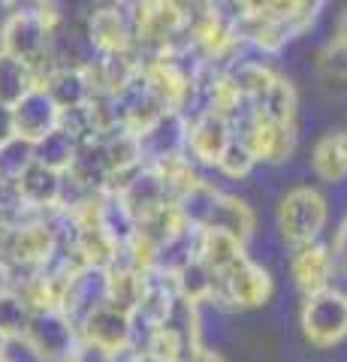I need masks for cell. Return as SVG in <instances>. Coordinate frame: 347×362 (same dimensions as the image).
I'll list each match as a JSON object with an SVG mask.
<instances>
[{
	"label": "cell",
	"mask_w": 347,
	"mask_h": 362,
	"mask_svg": "<svg viewBox=\"0 0 347 362\" xmlns=\"http://www.w3.org/2000/svg\"><path fill=\"white\" fill-rule=\"evenodd\" d=\"M335 45H341V49H347V9H341L339 13V21H335V37H332Z\"/></svg>",
	"instance_id": "836d02e7"
},
{
	"label": "cell",
	"mask_w": 347,
	"mask_h": 362,
	"mask_svg": "<svg viewBox=\"0 0 347 362\" xmlns=\"http://www.w3.org/2000/svg\"><path fill=\"white\" fill-rule=\"evenodd\" d=\"M218 281L223 284V296L236 308H260L272 299V275L248 257H242L236 266L218 275Z\"/></svg>",
	"instance_id": "52a82bcc"
},
{
	"label": "cell",
	"mask_w": 347,
	"mask_h": 362,
	"mask_svg": "<svg viewBox=\"0 0 347 362\" xmlns=\"http://www.w3.org/2000/svg\"><path fill=\"white\" fill-rule=\"evenodd\" d=\"M230 78L236 82V88L242 90V97H245V100H257L269 85H272L275 73L269 70V66H263V64L248 61V64H242L239 70H233Z\"/></svg>",
	"instance_id": "4316f807"
},
{
	"label": "cell",
	"mask_w": 347,
	"mask_h": 362,
	"mask_svg": "<svg viewBox=\"0 0 347 362\" xmlns=\"http://www.w3.org/2000/svg\"><path fill=\"white\" fill-rule=\"evenodd\" d=\"M218 190L211 187V185H206V181H194L182 197H178V211H182V218H184V223H190V226H196V230H203V226L208 223V214H211V209H215V202H218Z\"/></svg>",
	"instance_id": "603a6c76"
},
{
	"label": "cell",
	"mask_w": 347,
	"mask_h": 362,
	"mask_svg": "<svg viewBox=\"0 0 347 362\" xmlns=\"http://www.w3.org/2000/svg\"><path fill=\"white\" fill-rule=\"evenodd\" d=\"M148 350H154V354L178 362V359H182V350H184V335L178 332L172 323H160V326H154V338H151Z\"/></svg>",
	"instance_id": "f1b7e54d"
},
{
	"label": "cell",
	"mask_w": 347,
	"mask_h": 362,
	"mask_svg": "<svg viewBox=\"0 0 347 362\" xmlns=\"http://www.w3.org/2000/svg\"><path fill=\"white\" fill-rule=\"evenodd\" d=\"M257 112L266 118H272V121H281V124H293L296 118V90L290 82H284V78H272V85H269L260 97L254 100Z\"/></svg>",
	"instance_id": "7402d4cb"
},
{
	"label": "cell",
	"mask_w": 347,
	"mask_h": 362,
	"mask_svg": "<svg viewBox=\"0 0 347 362\" xmlns=\"http://www.w3.org/2000/svg\"><path fill=\"white\" fill-rule=\"evenodd\" d=\"M40 85L52 94V100L61 106V112L88 106L91 97H94L91 76H88L85 70H79V66H58V70H52Z\"/></svg>",
	"instance_id": "9a60e30c"
},
{
	"label": "cell",
	"mask_w": 347,
	"mask_h": 362,
	"mask_svg": "<svg viewBox=\"0 0 347 362\" xmlns=\"http://www.w3.org/2000/svg\"><path fill=\"white\" fill-rule=\"evenodd\" d=\"M133 28L118 6H100L88 16V40L103 54H124L130 49Z\"/></svg>",
	"instance_id": "7c38bea8"
},
{
	"label": "cell",
	"mask_w": 347,
	"mask_h": 362,
	"mask_svg": "<svg viewBox=\"0 0 347 362\" xmlns=\"http://www.w3.org/2000/svg\"><path fill=\"white\" fill-rule=\"evenodd\" d=\"M329 218L327 199H323L320 190L314 187H296L281 199L278 206V226H281V235L290 245H311L317 242V235L323 233Z\"/></svg>",
	"instance_id": "6da1fadb"
},
{
	"label": "cell",
	"mask_w": 347,
	"mask_h": 362,
	"mask_svg": "<svg viewBox=\"0 0 347 362\" xmlns=\"http://www.w3.org/2000/svg\"><path fill=\"white\" fill-rule=\"evenodd\" d=\"M49 37L52 16L46 9H13V16L0 28V49L33 66L49 52Z\"/></svg>",
	"instance_id": "277c9868"
},
{
	"label": "cell",
	"mask_w": 347,
	"mask_h": 362,
	"mask_svg": "<svg viewBox=\"0 0 347 362\" xmlns=\"http://www.w3.org/2000/svg\"><path fill=\"white\" fill-rule=\"evenodd\" d=\"M16 136V124H13V106L0 103V145L9 142Z\"/></svg>",
	"instance_id": "1f68e13d"
},
{
	"label": "cell",
	"mask_w": 347,
	"mask_h": 362,
	"mask_svg": "<svg viewBox=\"0 0 347 362\" xmlns=\"http://www.w3.org/2000/svg\"><path fill=\"white\" fill-rule=\"evenodd\" d=\"M0 362H6V359H4V356H0Z\"/></svg>",
	"instance_id": "8d00e7d4"
},
{
	"label": "cell",
	"mask_w": 347,
	"mask_h": 362,
	"mask_svg": "<svg viewBox=\"0 0 347 362\" xmlns=\"http://www.w3.org/2000/svg\"><path fill=\"white\" fill-rule=\"evenodd\" d=\"M206 226H218V230L236 235L239 242L248 245V239L254 235V211L245 206L239 197L220 194L218 202H215V209H211V214H208Z\"/></svg>",
	"instance_id": "d6986e66"
},
{
	"label": "cell",
	"mask_w": 347,
	"mask_h": 362,
	"mask_svg": "<svg viewBox=\"0 0 347 362\" xmlns=\"http://www.w3.org/2000/svg\"><path fill=\"white\" fill-rule=\"evenodd\" d=\"M16 136L28 142H40L61 124V106L52 100V94L42 85H33L25 97L13 106Z\"/></svg>",
	"instance_id": "ba28073f"
},
{
	"label": "cell",
	"mask_w": 347,
	"mask_h": 362,
	"mask_svg": "<svg viewBox=\"0 0 347 362\" xmlns=\"http://www.w3.org/2000/svg\"><path fill=\"white\" fill-rule=\"evenodd\" d=\"M332 269H335V257L329 254V247H323L317 242L299 245V251L293 257V278H296V287L305 296L329 287Z\"/></svg>",
	"instance_id": "5bb4252c"
},
{
	"label": "cell",
	"mask_w": 347,
	"mask_h": 362,
	"mask_svg": "<svg viewBox=\"0 0 347 362\" xmlns=\"http://www.w3.org/2000/svg\"><path fill=\"white\" fill-rule=\"evenodd\" d=\"M133 133H136V139H139L142 160L163 163L187 148V121L178 109H160L148 124H142V127Z\"/></svg>",
	"instance_id": "5b68a950"
},
{
	"label": "cell",
	"mask_w": 347,
	"mask_h": 362,
	"mask_svg": "<svg viewBox=\"0 0 347 362\" xmlns=\"http://www.w3.org/2000/svg\"><path fill=\"white\" fill-rule=\"evenodd\" d=\"M175 287L184 302L199 305V302H208L218 293V275L199 257H187L175 272Z\"/></svg>",
	"instance_id": "e0dca14e"
},
{
	"label": "cell",
	"mask_w": 347,
	"mask_h": 362,
	"mask_svg": "<svg viewBox=\"0 0 347 362\" xmlns=\"http://www.w3.org/2000/svg\"><path fill=\"white\" fill-rule=\"evenodd\" d=\"M166 197H170V190L163 185V175L158 169H142V173L121 190V209L130 214V221L145 223L166 206Z\"/></svg>",
	"instance_id": "8fae6325"
},
{
	"label": "cell",
	"mask_w": 347,
	"mask_h": 362,
	"mask_svg": "<svg viewBox=\"0 0 347 362\" xmlns=\"http://www.w3.org/2000/svg\"><path fill=\"white\" fill-rule=\"evenodd\" d=\"M335 263L347 272V221L339 226V233H335Z\"/></svg>",
	"instance_id": "d6a6232c"
},
{
	"label": "cell",
	"mask_w": 347,
	"mask_h": 362,
	"mask_svg": "<svg viewBox=\"0 0 347 362\" xmlns=\"http://www.w3.org/2000/svg\"><path fill=\"white\" fill-rule=\"evenodd\" d=\"M311 166L320 181H344L347 178V133H327L320 136L311 154Z\"/></svg>",
	"instance_id": "ac0fdd59"
},
{
	"label": "cell",
	"mask_w": 347,
	"mask_h": 362,
	"mask_svg": "<svg viewBox=\"0 0 347 362\" xmlns=\"http://www.w3.org/2000/svg\"><path fill=\"white\" fill-rule=\"evenodd\" d=\"M196 257L203 259L215 275H223L230 266H236L245 257V242H239L236 235L218 230V226H203V230H199Z\"/></svg>",
	"instance_id": "2e32d148"
},
{
	"label": "cell",
	"mask_w": 347,
	"mask_h": 362,
	"mask_svg": "<svg viewBox=\"0 0 347 362\" xmlns=\"http://www.w3.org/2000/svg\"><path fill=\"white\" fill-rule=\"evenodd\" d=\"M302 332L314 347H332L347 335V296L341 290L323 287L308 293L302 305Z\"/></svg>",
	"instance_id": "3957f363"
},
{
	"label": "cell",
	"mask_w": 347,
	"mask_h": 362,
	"mask_svg": "<svg viewBox=\"0 0 347 362\" xmlns=\"http://www.w3.org/2000/svg\"><path fill=\"white\" fill-rule=\"evenodd\" d=\"M320 73L329 85H347V49L332 42L329 49L320 54Z\"/></svg>",
	"instance_id": "f546056e"
},
{
	"label": "cell",
	"mask_w": 347,
	"mask_h": 362,
	"mask_svg": "<svg viewBox=\"0 0 347 362\" xmlns=\"http://www.w3.org/2000/svg\"><path fill=\"white\" fill-rule=\"evenodd\" d=\"M230 121L220 112H203L194 124H187V151L206 166H218L223 148L230 145Z\"/></svg>",
	"instance_id": "30bf717a"
},
{
	"label": "cell",
	"mask_w": 347,
	"mask_h": 362,
	"mask_svg": "<svg viewBox=\"0 0 347 362\" xmlns=\"http://www.w3.org/2000/svg\"><path fill=\"white\" fill-rule=\"evenodd\" d=\"M254 163H257V157L251 154L248 145H245L242 139H230V145L223 148L220 160H218V169L230 178H245L254 169Z\"/></svg>",
	"instance_id": "83f0119b"
},
{
	"label": "cell",
	"mask_w": 347,
	"mask_h": 362,
	"mask_svg": "<svg viewBox=\"0 0 347 362\" xmlns=\"http://www.w3.org/2000/svg\"><path fill=\"white\" fill-rule=\"evenodd\" d=\"M16 187H18L21 202L37 206V209H46V206H54V202L61 199L64 173L61 169H54V166H49V163L33 160L25 173L16 178Z\"/></svg>",
	"instance_id": "4fadbf2b"
},
{
	"label": "cell",
	"mask_w": 347,
	"mask_h": 362,
	"mask_svg": "<svg viewBox=\"0 0 347 362\" xmlns=\"http://www.w3.org/2000/svg\"><path fill=\"white\" fill-rule=\"evenodd\" d=\"M118 356L112 354V350L106 347H100V344H91V341H85L82 347H76L73 350V359L70 362H115Z\"/></svg>",
	"instance_id": "4dcf8cb0"
},
{
	"label": "cell",
	"mask_w": 347,
	"mask_h": 362,
	"mask_svg": "<svg viewBox=\"0 0 347 362\" xmlns=\"http://www.w3.org/2000/svg\"><path fill=\"white\" fill-rule=\"evenodd\" d=\"M30 320V308L16 293H0V335L4 338H21Z\"/></svg>",
	"instance_id": "484cf974"
},
{
	"label": "cell",
	"mask_w": 347,
	"mask_h": 362,
	"mask_svg": "<svg viewBox=\"0 0 347 362\" xmlns=\"http://www.w3.org/2000/svg\"><path fill=\"white\" fill-rule=\"evenodd\" d=\"M30 163H33V142L13 136L9 142L0 145V178L16 181Z\"/></svg>",
	"instance_id": "d4e9b609"
},
{
	"label": "cell",
	"mask_w": 347,
	"mask_h": 362,
	"mask_svg": "<svg viewBox=\"0 0 347 362\" xmlns=\"http://www.w3.org/2000/svg\"><path fill=\"white\" fill-rule=\"evenodd\" d=\"M21 338L42 362H70L76 350V326L64 308H40L30 311V320Z\"/></svg>",
	"instance_id": "7a4b0ae2"
},
{
	"label": "cell",
	"mask_w": 347,
	"mask_h": 362,
	"mask_svg": "<svg viewBox=\"0 0 347 362\" xmlns=\"http://www.w3.org/2000/svg\"><path fill=\"white\" fill-rule=\"evenodd\" d=\"M142 278L136 272H109V293H106V302L118 305V308H127L136 314V305L142 299Z\"/></svg>",
	"instance_id": "cb8c5ba5"
},
{
	"label": "cell",
	"mask_w": 347,
	"mask_h": 362,
	"mask_svg": "<svg viewBox=\"0 0 347 362\" xmlns=\"http://www.w3.org/2000/svg\"><path fill=\"white\" fill-rule=\"evenodd\" d=\"M133 362H172V359H166L160 354H154V350H145V354H136L133 356Z\"/></svg>",
	"instance_id": "d590c367"
},
{
	"label": "cell",
	"mask_w": 347,
	"mask_h": 362,
	"mask_svg": "<svg viewBox=\"0 0 347 362\" xmlns=\"http://www.w3.org/2000/svg\"><path fill=\"white\" fill-rule=\"evenodd\" d=\"M242 142L251 148V154L257 160H269V163H278L290 157L296 145V133H293V124H281V121H272L254 112L251 121L245 124V133H242Z\"/></svg>",
	"instance_id": "9c48e42d"
},
{
	"label": "cell",
	"mask_w": 347,
	"mask_h": 362,
	"mask_svg": "<svg viewBox=\"0 0 347 362\" xmlns=\"http://www.w3.org/2000/svg\"><path fill=\"white\" fill-rule=\"evenodd\" d=\"M33 85H40L33 66L28 61H21V58H16V54L0 49V103L16 106Z\"/></svg>",
	"instance_id": "ffe728a7"
},
{
	"label": "cell",
	"mask_w": 347,
	"mask_h": 362,
	"mask_svg": "<svg viewBox=\"0 0 347 362\" xmlns=\"http://www.w3.org/2000/svg\"><path fill=\"white\" fill-rule=\"evenodd\" d=\"M76 145L79 142H76L73 133H66L64 127H54L49 136H42L40 142H33V160L49 163L54 169H61V173H66L76 160Z\"/></svg>",
	"instance_id": "44dd1931"
},
{
	"label": "cell",
	"mask_w": 347,
	"mask_h": 362,
	"mask_svg": "<svg viewBox=\"0 0 347 362\" xmlns=\"http://www.w3.org/2000/svg\"><path fill=\"white\" fill-rule=\"evenodd\" d=\"M82 338L118 356L133 338V311L118 308L112 302H100L82 317Z\"/></svg>",
	"instance_id": "8992f818"
},
{
	"label": "cell",
	"mask_w": 347,
	"mask_h": 362,
	"mask_svg": "<svg viewBox=\"0 0 347 362\" xmlns=\"http://www.w3.org/2000/svg\"><path fill=\"white\" fill-rule=\"evenodd\" d=\"M187 362H223L215 350H206V347H194V354L187 356Z\"/></svg>",
	"instance_id": "e575fe53"
}]
</instances>
